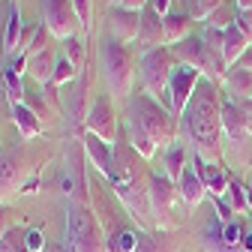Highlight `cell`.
Masks as SVG:
<instances>
[{
	"mask_svg": "<svg viewBox=\"0 0 252 252\" xmlns=\"http://www.w3.org/2000/svg\"><path fill=\"white\" fill-rule=\"evenodd\" d=\"M123 126H126V141L141 156L153 159L159 147H171L180 135V120L171 108L159 105L150 93H132L123 108Z\"/></svg>",
	"mask_w": 252,
	"mask_h": 252,
	"instance_id": "1",
	"label": "cell"
},
{
	"mask_svg": "<svg viewBox=\"0 0 252 252\" xmlns=\"http://www.w3.org/2000/svg\"><path fill=\"white\" fill-rule=\"evenodd\" d=\"M222 87L201 78L180 117V129L192 144V153L207 162H222Z\"/></svg>",
	"mask_w": 252,
	"mask_h": 252,
	"instance_id": "2",
	"label": "cell"
},
{
	"mask_svg": "<svg viewBox=\"0 0 252 252\" xmlns=\"http://www.w3.org/2000/svg\"><path fill=\"white\" fill-rule=\"evenodd\" d=\"M63 252H108L102 222H99V216L90 210L87 192L69 195V204H66V234H63Z\"/></svg>",
	"mask_w": 252,
	"mask_h": 252,
	"instance_id": "3",
	"label": "cell"
},
{
	"mask_svg": "<svg viewBox=\"0 0 252 252\" xmlns=\"http://www.w3.org/2000/svg\"><path fill=\"white\" fill-rule=\"evenodd\" d=\"M99 66H102V75H105V84H108V93L111 99H129L132 96V87H135V57L129 51L126 42H117V39H102L99 42Z\"/></svg>",
	"mask_w": 252,
	"mask_h": 252,
	"instance_id": "4",
	"label": "cell"
},
{
	"mask_svg": "<svg viewBox=\"0 0 252 252\" xmlns=\"http://www.w3.org/2000/svg\"><path fill=\"white\" fill-rule=\"evenodd\" d=\"M30 153L24 147H12V150H0V201L15 192H27L33 195L39 186V171L36 165H30Z\"/></svg>",
	"mask_w": 252,
	"mask_h": 252,
	"instance_id": "5",
	"label": "cell"
},
{
	"mask_svg": "<svg viewBox=\"0 0 252 252\" xmlns=\"http://www.w3.org/2000/svg\"><path fill=\"white\" fill-rule=\"evenodd\" d=\"M174 66H177V57H174V51L165 48V45L156 48V51L141 54V60H138V72H141V87H144V93H150V96L159 102V105H165V108H171L168 81H171Z\"/></svg>",
	"mask_w": 252,
	"mask_h": 252,
	"instance_id": "6",
	"label": "cell"
},
{
	"mask_svg": "<svg viewBox=\"0 0 252 252\" xmlns=\"http://www.w3.org/2000/svg\"><path fill=\"white\" fill-rule=\"evenodd\" d=\"M171 51H174L177 63H186V66L198 69L204 78H210V81H216V84H222V78H225V72H228L225 57H222V51H216L204 36H189V39L177 42Z\"/></svg>",
	"mask_w": 252,
	"mask_h": 252,
	"instance_id": "7",
	"label": "cell"
},
{
	"mask_svg": "<svg viewBox=\"0 0 252 252\" xmlns=\"http://www.w3.org/2000/svg\"><path fill=\"white\" fill-rule=\"evenodd\" d=\"M147 189H150V216H153V228H156V231H171V225H174V201L180 198L177 183L168 180L165 174L150 171Z\"/></svg>",
	"mask_w": 252,
	"mask_h": 252,
	"instance_id": "8",
	"label": "cell"
},
{
	"mask_svg": "<svg viewBox=\"0 0 252 252\" xmlns=\"http://www.w3.org/2000/svg\"><path fill=\"white\" fill-rule=\"evenodd\" d=\"M42 24L48 27V33L54 39H63V42L78 36V30H81L72 0H42Z\"/></svg>",
	"mask_w": 252,
	"mask_h": 252,
	"instance_id": "9",
	"label": "cell"
},
{
	"mask_svg": "<svg viewBox=\"0 0 252 252\" xmlns=\"http://www.w3.org/2000/svg\"><path fill=\"white\" fill-rule=\"evenodd\" d=\"M84 132H93L105 144H111L117 138V111H114L111 93H99V96L90 102V111H87V120H84Z\"/></svg>",
	"mask_w": 252,
	"mask_h": 252,
	"instance_id": "10",
	"label": "cell"
},
{
	"mask_svg": "<svg viewBox=\"0 0 252 252\" xmlns=\"http://www.w3.org/2000/svg\"><path fill=\"white\" fill-rule=\"evenodd\" d=\"M201 78L204 75L198 69H192V66H186V63H177L174 66L171 81H168V93H171V111H174L177 120L183 117V111H186V105H189V99H192V93H195Z\"/></svg>",
	"mask_w": 252,
	"mask_h": 252,
	"instance_id": "11",
	"label": "cell"
},
{
	"mask_svg": "<svg viewBox=\"0 0 252 252\" xmlns=\"http://www.w3.org/2000/svg\"><path fill=\"white\" fill-rule=\"evenodd\" d=\"M81 147H84V156H87V162L96 168L111 186L117 183V165H114V147L111 144H105L102 138H96L93 132H84L81 138Z\"/></svg>",
	"mask_w": 252,
	"mask_h": 252,
	"instance_id": "12",
	"label": "cell"
},
{
	"mask_svg": "<svg viewBox=\"0 0 252 252\" xmlns=\"http://www.w3.org/2000/svg\"><path fill=\"white\" fill-rule=\"evenodd\" d=\"M138 48H141V54H147V51H156V48H162L165 45V30H162V15L156 12V6H153V0L144 6V12H141V27H138Z\"/></svg>",
	"mask_w": 252,
	"mask_h": 252,
	"instance_id": "13",
	"label": "cell"
},
{
	"mask_svg": "<svg viewBox=\"0 0 252 252\" xmlns=\"http://www.w3.org/2000/svg\"><path fill=\"white\" fill-rule=\"evenodd\" d=\"M192 165L198 168V177H201V183L207 189V198H225L228 183H231L225 165L222 162H207V159H201V156H195V153H192Z\"/></svg>",
	"mask_w": 252,
	"mask_h": 252,
	"instance_id": "14",
	"label": "cell"
},
{
	"mask_svg": "<svg viewBox=\"0 0 252 252\" xmlns=\"http://www.w3.org/2000/svg\"><path fill=\"white\" fill-rule=\"evenodd\" d=\"M222 135L228 141H246L252 135V120L246 117V111L234 99L222 102Z\"/></svg>",
	"mask_w": 252,
	"mask_h": 252,
	"instance_id": "15",
	"label": "cell"
},
{
	"mask_svg": "<svg viewBox=\"0 0 252 252\" xmlns=\"http://www.w3.org/2000/svg\"><path fill=\"white\" fill-rule=\"evenodd\" d=\"M138 27H141V12H129L123 6H114L108 12V30H111V39L117 42H135L138 39Z\"/></svg>",
	"mask_w": 252,
	"mask_h": 252,
	"instance_id": "16",
	"label": "cell"
},
{
	"mask_svg": "<svg viewBox=\"0 0 252 252\" xmlns=\"http://www.w3.org/2000/svg\"><path fill=\"white\" fill-rule=\"evenodd\" d=\"M177 192H180V201L186 207H198L207 198V189H204V183L198 177V168L192 165V153H189V165L183 168V174L177 180Z\"/></svg>",
	"mask_w": 252,
	"mask_h": 252,
	"instance_id": "17",
	"label": "cell"
},
{
	"mask_svg": "<svg viewBox=\"0 0 252 252\" xmlns=\"http://www.w3.org/2000/svg\"><path fill=\"white\" fill-rule=\"evenodd\" d=\"M12 123H15V129L21 135V141H33L45 132V126H42V117L30 108L27 102L21 105H12Z\"/></svg>",
	"mask_w": 252,
	"mask_h": 252,
	"instance_id": "18",
	"label": "cell"
},
{
	"mask_svg": "<svg viewBox=\"0 0 252 252\" xmlns=\"http://www.w3.org/2000/svg\"><path fill=\"white\" fill-rule=\"evenodd\" d=\"M219 87H222V93H228V99H234V102L252 99V72L231 66V69L225 72V78H222V84H219Z\"/></svg>",
	"mask_w": 252,
	"mask_h": 252,
	"instance_id": "19",
	"label": "cell"
},
{
	"mask_svg": "<svg viewBox=\"0 0 252 252\" xmlns=\"http://www.w3.org/2000/svg\"><path fill=\"white\" fill-rule=\"evenodd\" d=\"M135 252H180V237L174 231H141Z\"/></svg>",
	"mask_w": 252,
	"mask_h": 252,
	"instance_id": "20",
	"label": "cell"
},
{
	"mask_svg": "<svg viewBox=\"0 0 252 252\" xmlns=\"http://www.w3.org/2000/svg\"><path fill=\"white\" fill-rule=\"evenodd\" d=\"M162 30H165V45H177V42L192 36V15L189 12H168L162 18Z\"/></svg>",
	"mask_w": 252,
	"mask_h": 252,
	"instance_id": "21",
	"label": "cell"
},
{
	"mask_svg": "<svg viewBox=\"0 0 252 252\" xmlns=\"http://www.w3.org/2000/svg\"><path fill=\"white\" fill-rule=\"evenodd\" d=\"M54 63H57V57L48 48L39 51V54H30L27 57V75L33 78L39 87H48L51 84V75H54Z\"/></svg>",
	"mask_w": 252,
	"mask_h": 252,
	"instance_id": "22",
	"label": "cell"
},
{
	"mask_svg": "<svg viewBox=\"0 0 252 252\" xmlns=\"http://www.w3.org/2000/svg\"><path fill=\"white\" fill-rule=\"evenodd\" d=\"M249 45H252V42L243 36V30H240L237 24H231V27L222 30V57H225V66H228V69L240 60V54H243Z\"/></svg>",
	"mask_w": 252,
	"mask_h": 252,
	"instance_id": "23",
	"label": "cell"
},
{
	"mask_svg": "<svg viewBox=\"0 0 252 252\" xmlns=\"http://www.w3.org/2000/svg\"><path fill=\"white\" fill-rule=\"evenodd\" d=\"M0 87L6 90V99H9V108L12 105H21L27 102V90H24V75L15 72V66H3V78H0Z\"/></svg>",
	"mask_w": 252,
	"mask_h": 252,
	"instance_id": "24",
	"label": "cell"
},
{
	"mask_svg": "<svg viewBox=\"0 0 252 252\" xmlns=\"http://www.w3.org/2000/svg\"><path fill=\"white\" fill-rule=\"evenodd\" d=\"M162 165H165V171H162V174H165L168 180H174V183H177V180H180V174H183V168L189 165V153H186V147H183L180 141H174V144L165 150Z\"/></svg>",
	"mask_w": 252,
	"mask_h": 252,
	"instance_id": "25",
	"label": "cell"
},
{
	"mask_svg": "<svg viewBox=\"0 0 252 252\" xmlns=\"http://www.w3.org/2000/svg\"><path fill=\"white\" fill-rule=\"evenodd\" d=\"M201 249L204 252H243V246H234L222 237V228H219V222H210L204 231H201Z\"/></svg>",
	"mask_w": 252,
	"mask_h": 252,
	"instance_id": "26",
	"label": "cell"
},
{
	"mask_svg": "<svg viewBox=\"0 0 252 252\" xmlns=\"http://www.w3.org/2000/svg\"><path fill=\"white\" fill-rule=\"evenodd\" d=\"M21 30H24V18H21V9L12 3V9H9V21H6V30H3V54H6V57H12V54L18 51Z\"/></svg>",
	"mask_w": 252,
	"mask_h": 252,
	"instance_id": "27",
	"label": "cell"
},
{
	"mask_svg": "<svg viewBox=\"0 0 252 252\" xmlns=\"http://www.w3.org/2000/svg\"><path fill=\"white\" fill-rule=\"evenodd\" d=\"M138 237H141V231L117 228L114 234H105V246H108V252H135L138 249Z\"/></svg>",
	"mask_w": 252,
	"mask_h": 252,
	"instance_id": "28",
	"label": "cell"
},
{
	"mask_svg": "<svg viewBox=\"0 0 252 252\" xmlns=\"http://www.w3.org/2000/svg\"><path fill=\"white\" fill-rule=\"evenodd\" d=\"M78 78V69H75V63L63 54V57H57V63H54V75H51V84L48 87H63V84H72Z\"/></svg>",
	"mask_w": 252,
	"mask_h": 252,
	"instance_id": "29",
	"label": "cell"
},
{
	"mask_svg": "<svg viewBox=\"0 0 252 252\" xmlns=\"http://www.w3.org/2000/svg\"><path fill=\"white\" fill-rule=\"evenodd\" d=\"M225 198H228V204H231V210H234V213H249V201H246V186H243V183H240L237 177H231Z\"/></svg>",
	"mask_w": 252,
	"mask_h": 252,
	"instance_id": "30",
	"label": "cell"
},
{
	"mask_svg": "<svg viewBox=\"0 0 252 252\" xmlns=\"http://www.w3.org/2000/svg\"><path fill=\"white\" fill-rule=\"evenodd\" d=\"M24 228L21 225H15L3 240H0V252H27V243H24Z\"/></svg>",
	"mask_w": 252,
	"mask_h": 252,
	"instance_id": "31",
	"label": "cell"
},
{
	"mask_svg": "<svg viewBox=\"0 0 252 252\" xmlns=\"http://www.w3.org/2000/svg\"><path fill=\"white\" fill-rule=\"evenodd\" d=\"M72 3H75L81 30H84V33H93V0H72Z\"/></svg>",
	"mask_w": 252,
	"mask_h": 252,
	"instance_id": "32",
	"label": "cell"
},
{
	"mask_svg": "<svg viewBox=\"0 0 252 252\" xmlns=\"http://www.w3.org/2000/svg\"><path fill=\"white\" fill-rule=\"evenodd\" d=\"M234 15H237V12H234ZM234 15H231L225 6H219V9H216V12H213L207 21H204V27H213V30H225V27H231V24H234Z\"/></svg>",
	"mask_w": 252,
	"mask_h": 252,
	"instance_id": "33",
	"label": "cell"
},
{
	"mask_svg": "<svg viewBox=\"0 0 252 252\" xmlns=\"http://www.w3.org/2000/svg\"><path fill=\"white\" fill-rule=\"evenodd\" d=\"M24 243H27V252H45V231L42 228H27L24 234Z\"/></svg>",
	"mask_w": 252,
	"mask_h": 252,
	"instance_id": "34",
	"label": "cell"
},
{
	"mask_svg": "<svg viewBox=\"0 0 252 252\" xmlns=\"http://www.w3.org/2000/svg\"><path fill=\"white\" fill-rule=\"evenodd\" d=\"M39 27H42V21H36V24H24V30H21V39H18V48H21V54H24V57H27L30 45L36 42V33H39Z\"/></svg>",
	"mask_w": 252,
	"mask_h": 252,
	"instance_id": "35",
	"label": "cell"
},
{
	"mask_svg": "<svg viewBox=\"0 0 252 252\" xmlns=\"http://www.w3.org/2000/svg\"><path fill=\"white\" fill-rule=\"evenodd\" d=\"M213 207H216V222L219 225H228V222H234V210H231V204H228V198H213Z\"/></svg>",
	"mask_w": 252,
	"mask_h": 252,
	"instance_id": "36",
	"label": "cell"
},
{
	"mask_svg": "<svg viewBox=\"0 0 252 252\" xmlns=\"http://www.w3.org/2000/svg\"><path fill=\"white\" fill-rule=\"evenodd\" d=\"M66 57L75 63V69H81V66H84V45H81V39H78V36L66 39Z\"/></svg>",
	"mask_w": 252,
	"mask_h": 252,
	"instance_id": "37",
	"label": "cell"
},
{
	"mask_svg": "<svg viewBox=\"0 0 252 252\" xmlns=\"http://www.w3.org/2000/svg\"><path fill=\"white\" fill-rule=\"evenodd\" d=\"M12 228H15V225H12V207H9L6 201H0V240H3Z\"/></svg>",
	"mask_w": 252,
	"mask_h": 252,
	"instance_id": "38",
	"label": "cell"
},
{
	"mask_svg": "<svg viewBox=\"0 0 252 252\" xmlns=\"http://www.w3.org/2000/svg\"><path fill=\"white\" fill-rule=\"evenodd\" d=\"M219 228H222V237H225L228 243L240 246V237H243V225L237 222V219H234V222H228V225H219Z\"/></svg>",
	"mask_w": 252,
	"mask_h": 252,
	"instance_id": "39",
	"label": "cell"
},
{
	"mask_svg": "<svg viewBox=\"0 0 252 252\" xmlns=\"http://www.w3.org/2000/svg\"><path fill=\"white\" fill-rule=\"evenodd\" d=\"M234 24L243 30V36L252 42V9H249V12H237V15H234Z\"/></svg>",
	"mask_w": 252,
	"mask_h": 252,
	"instance_id": "40",
	"label": "cell"
},
{
	"mask_svg": "<svg viewBox=\"0 0 252 252\" xmlns=\"http://www.w3.org/2000/svg\"><path fill=\"white\" fill-rule=\"evenodd\" d=\"M234 66H237V69H246V72H252V45H249V48L240 54V60L234 63Z\"/></svg>",
	"mask_w": 252,
	"mask_h": 252,
	"instance_id": "41",
	"label": "cell"
},
{
	"mask_svg": "<svg viewBox=\"0 0 252 252\" xmlns=\"http://www.w3.org/2000/svg\"><path fill=\"white\" fill-rule=\"evenodd\" d=\"M150 3V0H123V9H129V12H144V6Z\"/></svg>",
	"mask_w": 252,
	"mask_h": 252,
	"instance_id": "42",
	"label": "cell"
},
{
	"mask_svg": "<svg viewBox=\"0 0 252 252\" xmlns=\"http://www.w3.org/2000/svg\"><path fill=\"white\" fill-rule=\"evenodd\" d=\"M240 246H243V252H252V225H249V228H243V237H240Z\"/></svg>",
	"mask_w": 252,
	"mask_h": 252,
	"instance_id": "43",
	"label": "cell"
},
{
	"mask_svg": "<svg viewBox=\"0 0 252 252\" xmlns=\"http://www.w3.org/2000/svg\"><path fill=\"white\" fill-rule=\"evenodd\" d=\"M153 6H156V12L165 18V15L171 12V0H153Z\"/></svg>",
	"mask_w": 252,
	"mask_h": 252,
	"instance_id": "44",
	"label": "cell"
},
{
	"mask_svg": "<svg viewBox=\"0 0 252 252\" xmlns=\"http://www.w3.org/2000/svg\"><path fill=\"white\" fill-rule=\"evenodd\" d=\"M234 9L237 12H249L252 9V0H234Z\"/></svg>",
	"mask_w": 252,
	"mask_h": 252,
	"instance_id": "45",
	"label": "cell"
},
{
	"mask_svg": "<svg viewBox=\"0 0 252 252\" xmlns=\"http://www.w3.org/2000/svg\"><path fill=\"white\" fill-rule=\"evenodd\" d=\"M240 108H243V111H246V117L252 120V99H243V102H240Z\"/></svg>",
	"mask_w": 252,
	"mask_h": 252,
	"instance_id": "46",
	"label": "cell"
},
{
	"mask_svg": "<svg viewBox=\"0 0 252 252\" xmlns=\"http://www.w3.org/2000/svg\"><path fill=\"white\" fill-rule=\"evenodd\" d=\"M246 201H249V213H252V186H246Z\"/></svg>",
	"mask_w": 252,
	"mask_h": 252,
	"instance_id": "47",
	"label": "cell"
},
{
	"mask_svg": "<svg viewBox=\"0 0 252 252\" xmlns=\"http://www.w3.org/2000/svg\"><path fill=\"white\" fill-rule=\"evenodd\" d=\"M108 3H111V9H114V6H120V3H123V0H108Z\"/></svg>",
	"mask_w": 252,
	"mask_h": 252,
	"instance_id": "48",
	"label": "cell"
},
{
	"mask_svg": "<svg viewBox=\"0 0 252 252\" xmlns=\"http://www.w3.org/2000/svg\"><path fill=\"white\" fill-rule=\"evenodd\" d=\"M45 252H63V249H45Z\"/></svg>",
	"mask_w": 252,
	"mask_h": 252,
	"instance_id": "49",
	"label": "cell"
},
{
	"mask_svg": "<svg viewBox=\"0 0 252 252\" xmlns=\"http://www.w3.org/2000/svg\"><path fill=\"white\" fill-rule=\"evenodd\" d=\"M0 78H3V69H0Z\"/></svg>",
	"mask_w": 252,
	"mask_h": 252,
	"instance_id": "50",
	"label": "cell"
},
{
	"mask_svg": "<svg viewBox=\"0 0 252 252\" xmlns=\"http://www.w3.org/2000/svg\"><path fill=\"white\" fill-rule=\"evenodd\" d=\"M9 3H15V0H9Z\"/></svg>",
	"mask_w": 252,
	"mask_h": 252,
	"instance_id": "51",
	"label": "cell"
},
{
	"mask_svg": "<svg viewBox=\"0 0 252 252\" xmlns=\"http://www.w3.org/2000/svg\"><path fill=\"white\" fill-rule=\"evenodd\" d=\"M249 219H252V213H249Z\"/></svg>",
	"mask_w": 252,
	"mask_h": 252,
	"instance_id": "52",
	"label": "cell"
}]
</instances>
